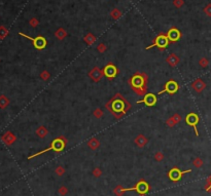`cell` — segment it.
Listing matches in <instances>:
<instances>
[{
    "label": "cell",
    "mask_w": 211,
    "mask_h": 196,
    "mask_svg": "<svg viewBox=\"0 0 211 196\" xmlns=\"http://www.w3.org/2000/svg\"><path fill=\"white\" fill-rule=\"evenodd\" d=\"M30 24H31L32 27H36V26H37V21H36V20H32L31 22H30Z\"/></svg>",
    "instance_id": "cell-37"
},
{
    "label": "cell",
    "mask_w": 211,
    "mask_h": 196,
    "mask_svg": "<svg viewBox=\"0 0 211 196\" xmlns=\"http://www.w3.org/2000/svg\"><path fill=\"white\" fill-rule=\"evenodd\" d=\"M169 43H170V41H169V39H168L167 36L164 35V34H160L155 38L152 44H151L149 46H146L145 50H151V48H152V47H158L160 50H164L165 48L169 45Z\"/></svg>",
    "instance_id": "cell-5"
},
{
    "label": "cell",
    "mask_w": 211,
    "mask_h": 196,
    "mask_svg": "<svg viewBox=\"0 0 211 196\" xmlns=\"http://www.w3.org/2000/svg\"><path fill=\"white\" fill-rule=\"evenodd\" d=\"M203 164H204V161H203V159H202L201 157H196L194 160H192V165H194L195 167H197V168H200L203 166Z\"/></svg>",
    "instance_id": "cell-21"
},
{
    "label": "cell",
    "mask_w": 211,
    "mask_h": 196,
    "mask_svg": "<svg viewBox=\"0 0 211 196\" xmlns=\"http://www.w3.org/2000/svg\"><path fill=\"white\" fill-rule=\"evenodd\" d=\"M164 158H165V156H164V153L163 152H161V151H158V152H155V154H154V159L157 162H162L164 160Z\"/></svg>",
    "instance_id": "cell-22"
},
{
    "label": "cell",
    "mask_w": 211,
    "mask_h": 196,
    "mask_svg": "<svg viewBox=\"0 0 211 196\" xmlns=\"http://www.w3.org/2000/svg\"><path fill=\"white\" fill-rule=\"evenodd\" d=\"M85 41L87 42L89 45H91V44H93L94 42H95V37L92 34H89L87 37L85 38Z\"/></svg>",
    "instance_id": "cell-31"
},
{
    "label": "cell",
    "mask_w": 211,
    "mask_h": 196,
    "mask_svg": "<svg viewBox=\"0 0 211 196\" xmlns=\"http://www.w3.org/2000/svg\"><path fill=\"white\" fill-rule=\"evenodd\" d=\"M158 103V97L155 94H146L142 100L137 101V104H144L147 107H154Z\"/></svg>",
    "instance_id": "cell-11"
},
{
    "label": "cell",
    "mask_w": 211,
    "mask_h": 196,
    "mask_svg": "<svg viewBox=\"0 0 211 196\" xmlns=\"http://www.w3.org/2000/svg\"><path fill=\"white\" fill-rule=\"evenodd\" d=\"M105 108L114 115L115 119L118 120V119L123 118L128 113V111H130L132 105L123 94L117 93L105 104Z\"/></svg>",
    "instance_id": "cell-1"
},
{
    "label": "cell",
    "mask_w": 211,
    "mask_h": 196,
    "mask_svg": "<svg viewBox=\"0 0 211 196\" xmlns=\"http://www.w3.org/2000/svg\"><path fill=\"white\" fill-rule=\"evenodd\" d=\"M179 90V84L178 82L174 79H170L168 80L164 85V88L161 91H159V94H168L170 96L172 94H175Z\"/></svg>",
    "instance_id": "cell-6"
},
{
    "label": "cell",
    "mask_w": 211,
    "mask_h": 196,
    "mask_svg": "<svg viewBox=\"0 0 211 196\" xmlns=\"http://www.w3.org/2000/svg\"><path fill=\"white\" fill-rule=\"evenodd\" d=\"M88 76L94 82H99L104 76L103 69H100V68H98V67H94V68L88 73Z\"/></svg>",
    "instance_id": "cell-12"
},
{
    "label": "cell",
    "mask_w": 211,
    "mask_h": 196,
    "mask_svg": "<svg viewBox=\"0 0 211 196\" xmlns=\"http://www.w3.org/2000/svg\"><path fill=\"white\" fill-rule=\"evenodd\" d=\"M166 36L168 37V39H169L170 42H173L174 43V42H177L180 38H181V32L176 28H171L169 31L167 32Z\"/></svg>",
    "instance_id": "cell-14"
},
{
    "label": "cell",
    "mask_w": 211,
    "mask_h": 196,
    "mask_svg": "<svg viewBox=\"0 0 211 196\" xmlns=\"http://www.w3.org/2000/svg\"><path fill=\"white\" fill-rule=\"evenodd\" d=\"M204 188H205V190H206L207 192H211V176L207 179L206 184H205Z\"/></svg>",
    "instance_id": "cell-32"
},
{
    "label": "cell",
    "mask_w": 211,
    "mask_h": 196,
    "mask_svg": "<svg viewBox=\"0 0 211 196\" xmlns=\"http://www.w3.org/2000/svg\"><path fill=\"white\" fill-rule=\"evenodd\" d=\"M205 13H206L208 16H211V5H208V6L205 8Z\"/></svg>",
    "instance_id": "cell-36"
},
{
    "label": "cell",
    "mask_w": 211,
    "mask_h": 196,
    "mask_svg": "<svg viewBox=\"0 0 211 196\" xmlns=\"http://www.w3.org/2000/svg\"><path fill=\"white\" fill-rule=\"evenodd\" d=\"M55 36H56L58 39L62 40V39H64L67 36V33H66V31H64L63 29H60V30H58L56 33H55Z\"/></svg>",
    "instance_id": "cell-23"
},
{
    "label": "cell",
    "mask_w": 211,
    "mask_h": 196,
    "mask_svg": "<svg viewBox=\"0 0 211 196\" xmlns=\"http://www.w3.org/2000/svg\"><path fill=\"white\" fill-rule=\"evenodd\" d=\"M151 190V186L149 184L144 180H140L139 182L136 183V185L131 188H124L123 186L118 185L114 189V193L117 196H123L126 192L129 191H135L137 194H139L140 196H144Z\"/></svg>",
    "instance_id": "cell-3"
},
{
    "label": "cell",
    "mask_w": 211,
    "mask_h": 196,
    "mask_svg": "<svg viewBox=\"0 0 211 196\" xmlns=\"http://www.w3.org/2000/svg\"><path fill=\"white\" fill-rule=\"evenodd\" d=\"M1 141L6 146H11L17 141V137L14 136L11 131H6V133H4L3 136L1 137Z\"/></svg>",
    "instance_id": "cell-15"
},
{
    "label": "cell",
    "mask_w": 211,
    "mask_h": 196,
    "mask_svg": "<svg viewBox=\"0 0 211 196\" xmlns=\"http://www.w3.org/2000/svg\"><path fill=\"white\" fill-rule=\"evenodd\" d=\"M199 121H200V117H199V115L197 113L191 112V113H188V114H186V116H185V123L188 124V126H192L194 128L195 134L197 137H199V131H198V127H197Z\"/></svg>",
    "instance_id": "cell-10"
},
{
    "label": "cell",
    "mask_w": 211,
    "mask_h": 196,
    "mask_svg": "<svg viewBox=\"0 0 211 196\" xmlns=\"http://www.w3.org/2000/svg\"><path fill=\"white\" fill-rule=\"evenodd\" d=\"M192 170L189 168V170H181L180 168L178 167H173L171 168L169 170V173H168V178H169L170 181H172V182L176 183V182H179L180 180L182 179V177L184 176V174L191 173Z\"/></svg>",
    "instance_id": "cell-8"
},
{
    "label": "cell",
    "mask_w": 211,
    "mask_h": 196,
    "mask_svg": "<svg viewBox=\"0 0 211 196\" xmlns=\"http://www.w3.org/2000/svg\"><path fill=\"white\" fill-rule=\"evenodd\" d=\"M103 73L106 78L109 79V80H112V79H114L118 75L120 70H118V68L114 63H107L106 66L103 68Z\"/></svg>",
    "instance_id": "cell-9"
},
{
    "label": "cell",
    "mask_w": 211,
    "mask_h": 196,
    "mask_svg": "<svg viewBox=\"0 0 211 196\" xmlns=\"http://www.w3.org/2000/svg\"><path fill=\"white\" fill-rule=\"evenodd\" d=\"M199 65H200L202 68H207L209 66V61H208L207 58H201L199 60Z\"/></svg>",
    "instance_id": "cell-24"
},
{
    "label": "cell",
    "mask_w": 211,
    "mask_h": 196,
    "mask_svg": "<svg viewBox=\"0 0 211 196\" xmlns=\"http://www.w3.org/2000/svg\"><path fill=\"white\" fill-rule=\"evenodd\" d=\"M19 34L21 36H23V37L29 39V40H31L33 46H34L36 50H44L45 46H47V44H48L47 39H45L43 36H37V37H35V38H32V37H30V36H28V35L24 34V33H22V32H20Z\"/></svg>",
    "instance_id": "cell-7"
},
{
    "label": "cell",
    "mask_w": 211,
    "mask_h": 196,
    "mask_svg": "<svg viewBox=\"0 0 211 196\" xmlns=\"http://www.w3.org/2000/svg\"><path fill=\"white\" fill-rule=\"evenodd\" d=\"M92 174H93V176L95 178H100L102 176V170H101L100 167H95L93 171H92Z\"/></svg>",
    "instance_id": "cell-29"
},
{
    "label": "cell",
    "mask_w": 211,
    "mask_h": 196,
    "mask_svg": "<svg viewBox=\"0 0 211 196\" xmlns=\"http://www.w3.org/2000/svg\"><path fill=\"white\" fill-rule=\"evenodd\" d=\"M97 50L99 51L100 54H103L104 51L106 50V45L104 44V43H100V44L97 46Z\"/></svg>",
    "instance_id": "cell-35"
},
{
    "label": "cell",
    "mask_w": 211,
    "mask_h": 196,
    "mask_svg": "<svg viewBox=\"0 0 211 196\" xmlns=\"http://www.w3.org/2000/svg\"><path fill=\"white\" fill-rule=\"evenodd\" d=\"M166 124H167V126L168 127H174L176 125V123H175V121L173 120V118L172 117H170V118H168L167 120H166Z\"/></svg>",
    "instance_id": "cell-33"
},
{
    "label": "cell",
    "mask_w": 211,
    "mask_h": 196,
    "mask_svg": "<svg viewBox=\"0 0 211 196\" xmlns=\"http://www.w3.org/2000/svg\"><path fill=\"white\" fill-rule=\"evenodd\" d=\"M55 173H56L57 176L62 177L63 174H65V168H64L62 165H59V166L56 167V170H55Z\"/></svg>",
    "instance_id": "cell-27"
},
{
    "label": "cell",
    "mask_w": 211,
    "mask_h": 196,
    "mask_svg": "<svg viewBox=\"0 0 211 196\" xmlns=\"http://www.w3.org/2000/svg\"><path fill=\"white\" fill-rule=\"evenodd\" d=\"M35 134H36V136H37L38 138H40V139H44V138L48 136V130L44 126V125H40L39 127L36 128Z\"/></svg>",
    "instance_id": "cell-18"
},
{
    "label": "cell",
    "mask_w": 211,
    "mask_h": 196,
    "mask_svg": "<svg viewBox=\"0 0 211 196\" xmlns=\"http://www.w3.org/2000/svg\"><path fill=\"white\" fill-rule=\"evenodd\" d=\"M179 58L175 54H171L166 58V62L168 63V65L171 67H176L179 64Z\"/></svg>",
    "instance_id": "cell-17"
},
{
    "label": "cell",
    "mask_w": 211,
    "mask_h": 196,
    "mask_svg": "<svg viewBox=\"0 0 211 196\" xmlns=\"http://www.w3.org/2000/svg\"><path fill=\"white\" fill-rule=\"evenodd\" d=\"M191 87L196 91V93L200 94L205 90V88H206V82H205L203 79L197 78L191 83Z\"/></svg>",
    "instance_id": "cell-13"
},
{
    "label": "cell",
    "mask_w": 211,
    "mask_h": 196,
    "mask_svg": "<svg viewBox=\"0 0 211 196\" xmlns=\"http://www.w3.org/2000/svg\"><path fill=\"white\" fill-rule=\"evenodd\" d=\"M172 118H173V120L175 121V123H176V124H177V123H179V122L181 121V119H182L181 115H179L178 113H175V114H173V115H172Z\"/></svg>",
    "instance_id": "cell-34"
},
{
    "label": "cell",
    "mask_w": 211,
    "mask_h": 196,
    "mask_svg": "<svg viewBox=\"0 0 211 196\" xmlns=\"http://www.w3.org/2000/svg\"><path fill=\"white\" fill-rule=\"evenodd\" d=\"M134 143H135V145L137 147H139V148H143V147H145L148 144V139L144 136V134H139L138 136L134 139Z\"/></svg>",
    "instance_id": "cell-16"
},
{
    "label": "cell",
    "mask_w": 211,
    "mask_h": 196,
    "mask_svg": "<svg viewBox=\"0 0 211 196\" xmlns=\"http://www.w3.org/2000/svg\"><path fill=\"white\" fill-rule=\"evenodd\" d=\"M8 105H10V99L4 94H1L0 96V108L5 109Z\"/></svg>",
    "instance_id": "cell-20"
},
{
    "label": "cell",
    "mask_w": 211,
    "mask_h": 196,
    "mask_svg": "<svg viewBox=\"0 0 211 196\" xmlns=\"http://www.w3.org/2000/svg\"><path fill=\"white\" fill-rule=\"evenodd\" d=\"M87 145H88L89 148L94 151V150H97L100 147V141L98 139H96V138H92V139H90L88 141Z\"/></svg>",
    "instance_id": "cell-19"
},
{
    "label": "cell",
    "mask_w": 211,
    "mask_h": 196,
    "mask_svg": "<svg viewBox=\"0 0 211 196\" xmlns=\"http://www.w3.org/2000/svg\"><path fill=\"white\" fill-rule=\"evenodd\" d=\"M66 145H67V139L64 136H60V137H58V138H56V139H54L53 141H52L51 145L48 146V148H45L44 150H41V151L35 153V154H32L31 156H29L28 159L30 160V159L37 157V156L44 154V153H47L48 151H54L56 153H61L64 149H65Z\"/></svg>",
    "instance_id": "cell-4"
},
{
    "label": "cell",
    "mask_w": 211,
    "mask_h": 196,
    "mask_svg": "<svg viewBox=\"0 0 211 196\" xmlns=\"http://www.w3.org/2000/svg\"><path fill=\"white\" fill-rule=\"evenodd\" d=\"M8 35V31L4 27H0V39H4Z\"/></svg>",
    "instance_id": "cell-30"
},
{
    "label": "cell",
    "mask_w": 211,
    "mask_h": 196,
    "mask_svg": "<svg viewBox=\"0 0 211 196\" xmlns=\"http://www.w3.org/2000/svg\"><path fill=\"white\" fill-rule=\"evenodd\" d=\"M40 78H41L43 81L48 80V79L51 78V73L48 72V71H47V70H44V71H42V72L40 73Z\"/></svg>",
    "instance_id": "cell-26"
},
{
    "label": "cell",
    "mask_w": 211,
    "mask_h": 196,
    "mask_svg": "<svg viewBox=\"0 0 211 196\" xmlns=\"http://www.w3.org/2000/svg\"><path fill=\"white\" fill-rule=\"evenodd\" d=\"M93 115L95 116V118H97V119L102 118V117H103V111H102V109H100V108H96V109L94 110Z\"/></svg>",
    "instance_id": "cell-25"
},
{
    "label": "cell",
    "mask_w": 211,
    "mask_h": 196,
    "mask_svg": "<svg viewBox=\"0 0 211 196\" xmlns=\"http://www.w3.org/2000/svg\"><path fill=\"white\" fill-rule=\"evenodd\" d=\"M147 81L148 76L144 72H136L132 75L128 80V83L131 88L134 90V93L138 96L144 97L147 94Z\"/></svg>",
    "instance_id": "cell-2"
},
{
    "label": "cell",
    "mask_w": 211,
    "mask_h": 196,
    "mask_svg": "<svg viewBox=\"0 0 211 196\" xmlns=\"http://www.w3.org/2000/svg\"><path fill=\"white\" fill-rule=\"evenodd\" d=\"M58 193H59V195L61 196H65L68 194V188L65 186H61L59 189H58Z\"/></svg>",
    "instance_id": "cell-28"
}]
</instances>
